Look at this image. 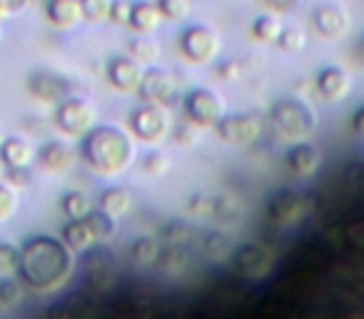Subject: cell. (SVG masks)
Instances as JSON below:
<instances>
[{"instance_id": "obj_27", "label": "cell", "mask_w": 364, "mask_h": 319, "mask_svg": "<svg viewBox=\"0 0 364 319\" xmlns=\"http://www.w3.org/2000/svg\"><path fill=\"white\" fill-rule=\"evenodd\" d=\"M157 267L162 269L165 274H177L188 267V249L182 247H167L165 252L160 254L157 259Z\"/></svg>"}, {"instance_id": "obj_22", "label": "cell", "mask_w": 364, "mask_h": 319, "mask_svg": "<svg viewBox=\"0 0 364 319\" xmlns=\"http://www.w3.org/2000/svg\"><path fill=\"white\" fill-rule=\"evenodd\" d=\"M132 207V195L130 190L125 188H107L105 193L100 195V212H105L107 217L117 220V217H125Z\"/></svg>"}, {"instance_id": "obj_7", "label": "cell", "mask_w": 364, "mask_h": 319, "mask_svg": "<svg viewBox=\"0 0 364 319\" xmlns=\"http://www.w3.org/2000/svg\"><path fill=\"white\" fill-rule=\"evenodd\" d=\"M137 92H140L142 102H147V105L167 107L180 97V82H177L175 72L165 70V67H150Z\"/></svg>"}, {"instance_id": "obj_40", "label": "cell", "mask_w": 364, "mask_h": 319, "mask_svg": "<svg viewBox=\"0 0 364 319\" xmlns=\"http://www.w3.org/2000/svg\"><path fill=\"white\" fill-rule=\"evenodd\" d=\"M277 43L284 50H299V48L304 45V33L299 31V28H284Z\"/></svg>"}, {"instance_id": "obj_42", "label": "cell", "mask_w": 364, "mask_h": 319, "mask_svg": "<svg viewBox=\"0 0 364 319\" xmlns=\"http://www.w3.org/2000/svg\"><path fill=\"white\" fill-rule=\"evenodd\" d=\"M132 6H135V3H127V0H115V3H112L110 21H112V23H130V18H132Z\"/></svg>"}, {"instance_id": "obj_15", "label": "cell", "mask_w": 364, "mask_h": 319, "mask_svg": "<svg viewBox=\"0 0 364 319\" xmlns=\"http://www.w3.org/2000/svg\"><path fill=\"white\" fill-rule=\"evenodd\" d=\"M0 160L6 163L8 170H26L36 160V147L23 137H8L0 150Z\"/></svg>"}, {"instance_id": "obj_13", "label": "cell", "mask_w": 364, "mask_h": 319, "mask_svg": "<svg viewBox=\"0 0 364 319\" xmlns=\"http://www.w3.org/2000/svg\"><path fill=\"white\" fill-rule=\"evenodd\" d=\"M68 82L55 72L41 70L31 77V92L43 102H65L68 100Z\"/></svg>"}, {"instance_id": "obj_31", "label": "cell", "mask_w": 364, "mask_h": 319, "mask_svg": "<svg viewBox=\"0 0 364 319\" xmlns=\"http://www.w3.org/2000/svg\"><path fill=\"white\" fill-rule=\"evenodd\" d=\"M170 168H172L170 155H167V152H162V150L150 152V155L142 160V170H145L150 178H162V175L170 173Z\"/></svg>"}, {"instance_id": "obj_14", "label": "cell", "mask_w": 364, "mask_h": 319, "mask_svg": "<svg viewBox=\"0 0 364 319\" xmlns=\"http://www.w3.org/2000/svg\"><path fill=\"white\" fill-rule=\"evenodd\" d=\"M322 165V155L314 145L309 142H297L292 150L287 152V168L292 170L297 178H312Z\"/></svg>"}, {"instance_id": "obj_35", "label": "cell", "mask_w": 364, "mask_h": 319, "mask_svg": "<svg viewBox=\"0 0 364 319\" xmlns=\"http://www.w3.org/2000/svg\"><path fill=\"white\" fill-rule=\"evenodd\" d=\"M203 249H205V254H208V257L223 259V257H228V254H230V242H228V237H225V234L210 232V234H205V239H203Z\"/></svg>"}, {"instance_id": "obj_43", "label": "cell", "mask_w": 364, "mask_h": 319, "mask_svg": "<svg viewBox=\"0 0 364 319\" xmlns=\"http://www.w3.org/2000/svg\"><path fill=\"white\" fill-rule=\"evenodd\" d=\"M6 180H8V185H11V188H26V185H31V168H26V170H8Z\"/></svg>"}, {"instance_id": "obj_34", "label": "cell", "mask_w": 364, "mask_h": 319, "mask_svg": "<svg viewBox=\"0 0 364 319\" xmlns=\"http://www.w3.org/2000/svg\"><path fill=\"white\" fill-rule=\"evenodd\" d=\"M21 272V249L8 242H0V274Z\"/></svg>"}, {"instance_id": "obj_48", "label": "cell", "mask_w": 364, "mask_h": 319, "mask_svg": "<svg viewBox=\"0 0 364 319\" xmlns=\"http://www.w3.org/2000/svg\"><path fill=\"white\" fill-rule=\"evenodd\" d=\"M6 140H8V137L3 135V130H0V150H3V145H6Z\"/></svg>"}, {"instance_id": "obj_11", "label": "cell", "mask_w": 364, "mask_h": 319, "mask_svg": "<svg viewBox=\"0 0 364 319\" xmlns=\"http://www.w3.org/2000/svg\"><path fill=\"white\" fill-rule=\"evenodd\" d=\"M235 272L245 279H259L272 269V254L262 244H245L235 252Z\"/></svg>"}, {"instance_id": "obj_37", "label": "cell", "mask_w": 364, "mask_h": 319, "mask_svg": "<svg viewBox=\"0 0 364 319\" xmlns=\"http://www.w3.org/2000/svg\"><path fill=\"white\" fill-rule=\"evenodd\" d=\"M18 210V195L11 185L0 183V222H6L16 215Z\"/></svg>"}, {"instance_id": "obj_19", "label": "cell", "mask_w": 364, "mask_h": 319, "mask_svg": "<svg viewBox=\"0 0 364 319\" xmlns=\"http://www.w3.org/2000/svg\"><path fill=\"white\" fill-rule=\"evenodd\" d=\"M314 26L324 38H337L347 31V13L339 6H322L314 13Z\"/></svg>"}, {"instance_id": "obj_41", "label": "cell", "mask_w": 364, "mask_h": 319, "mask_svg": "<svg viewBox=\"0 0 364 319\" xmlns=\"http://www.w3.org/2000/svg\"><path fill=\"white\" fill-rule=\"evenodd\" d=\"M31 0H0V23L8 21V18L18 16L28 8Z\"/></svg>"}, {"instance_id": "obj_25", "label": "cell", "mask_w": 364, "mask_h": 319, "mask_svg": "<svg viewBox=\"0 0 364 319\" xmlns=\"http://www.w3.org/2000/svg\"><path fill=\"white\" fill-rule=\"evenodd\" d=\"M162 239H165L170 247H188L190 242H195L198 239V232H195L190 225L185 222H170L162 227Z\"/></svg>"}, {"instance_id": "obj_26", "label": "cell", "mask_w": 364, "mask_h": 319, "mask_svg": "<svg viewBox=\"0 0 364 319\" xmlns=\"http://www.w3.org/2000/svg\"><path fill=\"white\" fill-rule=\"evenodd\" d=\"M63 210L70 220H87L95 210H92V200L85 193H68L63 200Z\"/></svg>"}, {"instance_id": "obj_44", "label": "cell", "mask_w": 364, "mask_h": 319, "mask_svg": "<svg viewBox=\"0 0 364 319\" xmlns=\"http://www.w3.org/2000/svg\"><path fill=\"white\" fill-rule=\"evenodd\" d=\"M218 72L223 75V80H237V75H240V65L237 63H223V65L218 67Z\"/></svg>"}, {"instance_id": "obj_18", "label": "cell", "mask_w": 364, "mask_h": 319, "mask_svg": "<svg viewBox=\"0 0 364 319\" xmlns=\"http://www.w3.org/2000/svg\"><path fill=\"white\" fill-rule=\"evenodd\" d=\"M162 21H165V16H162V11H160L157 3H147V0H142V3H135V6H132L130 26L135 28L137 33L150 36V33H155L157 28L162 26Z\"/></svg>"}, {"instance_id": "obj_17", "label": "cell", "mask_w": 364, "mask_h": 319, "mask_svg": "<svg viewBox=\"0 0 364 319\" xmlns=\"http://www.w3.org/2000/svg\"><path fill=\"white\" fill-rule=\"evenodd\" d=\"M63 244H65L70 252H87L92 244H97L95 234H92L87 220H70V222L63 227Z\"/></svg>"}, {"instance_id": "obj_24", "label": "cell", "mask_w": 364, "mask_h": 319, "mask_svg": "<svg viewBox=\"0 0 364 319\" xmlns=\"http://www.w3.org/2000/svg\"><path fill=\"white\" fill-rule=\"evenodd\" d=\"M130 55L132 60H137L140 65H152L155 60H160L162 48L157 40L152 38H137V40L130 43Z\"/></svg>"}, {"instance_id": "obj_36", "label": "cell", "mask_w": 364, "mask_h": 319, "mask_svg": "<svg viewBox=\"0 0 364 319\" xmlns=\"http://www.w3.org/2000/svg\"><path fill=\"white\" fill-rule=\"evenodd\" d=\"M23 302V287L13 279L0 282V312L3 309H13L16 304Z\"/></svg>"}, {"instance_id": "obj_5", "label": "cell", "mask_w": 364, "mask_h": 319, "mask_svg": "<svg viewBox=\"0 0 364 319\" xmlns=\"http://www.w3.org/2000/svg\"><path fill=\"white\" fill-rule=\"evenodd\" d=\"M55 122L73 137H87L97 127V107L87 97H68L55 110Z\"/></svg>"}, {"instance_id": "obj_28", "label": "cell", "mask_w": 364, "mask_h": 319, "mask_svg": "<svg viewBox=\"0 0 364 319\" xmlns=\"http://www.w3.org/2000/svg\"><path fill=\"white\" fill-rule=\"evenodd\" d=\"M213 217L218 220V222H223V225L240 222V217H242V205H240L235 198H215Z\"/></svg>"}, {"instance_id": "obj_47", "label": "cell", "mask_w": 364, "mask_h": 319, "mask_svg": "<svg viewBox=\"0 0 364 319\" xmlns=\"http://www.w3.org/2000/svg\"><path fill=\"white\" fill-rule=\"evenodd\" d=\"M6 173H8L6 163H3V160H0V178H6Z\"/></svg>"}, {"instance_id": "obj_21", "label": "cell", "mask_w": 364, "mask_h": 319, "mask_svg": "<svg viewBox=\"0 0 364 319\" xmlns=\"http://www.w3.org/2000/svg\"><path fill=\"white\" fill-rule=\"evenodd\" d=\"M317 85H319V92H322L327 100H342L349 92V75L342 67H327V70L319 72Z\"/></svg>"}, {"instance_id": "obj_6", "label": "cell", "mask_w": 364, "mask_h": 319, "mask_svg": "<svg viewBox=\"0 0 364 319\" xmlns=\"http://www.w3.org/2000/svg\"><path fill=\"white\" fill-rule=\"evenodd\" d=\"M130 127H132V132H135L137 140L160 142V140H165L167 132H170V112H167V107L142 102L140 107L132 110Z\"/></svg>"}, {"instance_id": "obj_39", "label": "cell", "mask_w": 364, "mask_h": 319, "mask_svg": "<svg viewBox=\"0 0 364 319\" xmlns=\"http://www.w3.org/2000/svg\"><path fill=\"white\" fill-rule=\"evenodd\" d=\"M188 210H190L193 217H213L215 198H208V195H193V198H190Z\"/></svg>"}, {"instance_id": "obj_45", "label": "cell", "mask_w": 364, "mask_h": 319, "mask_svg": "<svg viewBox=\"0 0 364 319\" xmlns=\"http://www.w3.org/2000/svg\"><path fill=\"white\" fill-rule=\"evenodd\" d=\"M267 3L277 11H289V8L297 6V0H267Z\"/></svg>"}, {"instance_id": "obj_16", "label": "cell", "mask_w": 364, "mask_h": 319, "mask_svg": "<svg viewBox=\"0 0 364 319\" xmlns=\"http://www.w3.org/2000/svg\"><path fill=\"white\" fill-rule=\"evenodd\" d=\"M48 18L58 28H75L85 21L80 0H48Z\"/></svg>"}, {"instance_id": "obj_4", "label": "cell", "mask_w": 364, "mask_h": 319, "mask_svg": "<svg viewBox=\"0 0 364 319\" xmlns=\"http://www.w3.org/2000/svg\"><path fill=\"white\" fill-rule=\"evenodd\" d=\"M185 115L198 127H218L228 117V100L210 87H198L185 97Z\"/></svg>"}, {"instance_id": "obj_23", "label": "cell", "mask_w": 364, "mask_h": 319, "mask_svg": "<svg viewBox=\"0 0 364 319\" xmlns=\"http://www.w3.org/2000/svg\"><path fill=\"white\" fill-rule=\"evenodd\" d=\"M160 254H162L160 239H155V237H140L130 247V257L137 267H152V264H157Z\"/></svg>"}, {"instance_id": "obj_2", "label": "cell", "mask_w": 364, "mask_h": 319, "mask_svg": "<svg viewBox=\"0 0 364 319\" xmlns=\"http://www.w3.org/2000/svg\"><path fill=\"white\" fill-rule=\"evenodd\" d=\"M82 157L100 175H120L135 160V142L120 127L97 125L82 142Z\"/></svg>"}, {"instance_id": "obj_46", "label": "cell", "mask_w": 364, "mask_h": 319, "mask_svg": "<svg viewBox=\"0 0 364 319\" xmlns=\"http://www.w3.org/2000/svg\"><path fill=\"white\" fill-rule=\"evenodd\" d=\"M354 132L364 140V107L354 115Z\"/></svg>"}, {"instance_id": "obj_20", "label": "cell", "mask_w": 364, "mask_h": 319, "mask_svg": "<svg viewBox=\"0 0 364 319\" xmlns=\"http://www.w3.org/2000/svg\"><path fill=\"white\" fill-rule=\"evenodd\" d=\"M38 157H41L43 168L53 170V173H65V170L73 168V150L65 142H46L41 147V152H38Z\"/></svg>"}, {"instance_id": "obj_30", "label": "cell", "mask_w": 364, "mask_h": 319, "mask_svg": "<svg viewBox=\"0 0 364 319\" xmlns=\"http://www.w3.org/2000/svg\"><path fill=\"white\" fill-rule=\"evenodd\" d=\"M87 225H90L92 234H95L97 242H105V239H110L112 234H115L117 229V220L107 217L105 212H100V210H95V212L87 217Z\"/></svg>"}, {"instance_id": "obj_33", "label": "cell", "mask_w": 364, "mask_h": 319, "mask_svg": "<svg viewBox=\"0 0 364 319\" xmlns=\"http://www.w3.org/2000/svg\"><path fill=\"white\" fill-rule=\"evenodd\" d=\"M157 6L167 21H185L193 11V0H157Z\"/></svg>"}, {"instance_id": "obj_3", "label": "cell", "mask_w": 364, "mask_h": 319, "mask_svg": "<svg viewBox=\"0 0 364 319\" xmlns=\"http://www.w3.org/2000/svg\"><path fill=\"white\" fill-rule=\"evenodd\" d=\"M269 120L272 127L282 140H304L314 132L317 127V117L309 110L304 102L292 100V97H284L269 112Z\"/></svg>"}, {"instance_id": "obj_12", "label": "cell", "mask_w": 364, "mask_h": 319, "mask_svg": "<svg viewBox=\"0 0 364 319\" xmlns=\"http://www.w3.org/2000/svg\"><path fill=\"white\" fill-rule=\"evenodd\" d=\"M145 67L140 65L137 60L132 58H115L107 67V77L110 82L122 92H132V90H140L142 80H145Z\"/></svg>"}, {"instance_id": "obj_8", "label": "cell", "mask_w": 364, "mask_h": 319, "mask_svg": "<svg viewBox=\"0 0 364 319\" xmlns=\"http://www.w3.org/2000/svg\"><path fill=\"white\" fill-rule=\"evenodd\" d=\"M223 50V38L210 26H193L182 33V53L193 63H210Z\"/></svg>"}, {"instance_id": "obj_49", "label": "cell", "mask_w": 364, "mask_h": 319, "mask_svg": "<svg viewBox=\"0 0 364 319\" xmlns=\"http://www.w3.org/2000/svg\"><path fill=\"white\" fill-rule=\"evenodd\" d=\"M0 40H3V26H0Z\"/></svg>"}, {"instance_id": "obj_29", "label": "cell", "mask_w": 364, "mask_h": 319, "mask_svg": "<svg viewBox=\"0 0 364 319\" xmlns=\"http://www.w3.org/2000/svg\"><path fill=\"white\" fill-rule=\"evenodd\" d=\"M282 23L277 21L274 16H259L257 21H255L252 26V33L257 40H264V43H274L279 40V36H282Z\"/></svg>"}, {"instance_id": "obj_1", "label": "cell", "mask_w": 364, "mask_h": 319, "mask_svg": "<svg viewBox=\"0 0 364 319\" xmlns=\"http://www.w3.org/2000/svg\"><path fill=\"white\" fill-rule=\"evenodd\" d=\"M73 274L70 249L53 237H36L21 249V277L36 292H53Z\"/></svg>"}, {"instance_id": "obj_32", "label": "cell", "mask_w": 364, "mask_h": 319, "mask_svg": "<svg viewBox=\"0 0 364 319\" xmlns=\"http://www.w3.org/2000/svg\"><path fill=\"white\" fill-rule=\"evenodd\" d=\"M80 3H82V13H85V21L102 23V21H110L112 3L115 0H80Z\"/></svg>"}, {"instance_id": "obj_10", "label": "cell", "mask_w": 364, "mask_h": 319, "mask_svg": "<svg viewBox=\"0 0 364 319\" xmlns=\"http://www.w3.org/2000/svg\"><path fill=\"white\" fill-rule=\"evenodd\" d=\"M218 132L230 145H252L262 135V117L257 112H237L228 115L218 125Z\"/></svg>"}, {"instance_id": "obj_9", "label": "cell", "mask_w": 364, "mask_h": 319, "mask_svg": "<svg viewBox=\"0 0 364 319\" xmlns=\"http://www.w3.org/2000/svg\"><path fill=\"white\" fill-rule=\"evenodd\" d=\"M309 215V198L292 190H284V193L274 195L272 202L267 207V217L274 227L284 229V227H294L297 222H302Z\"/></svg>"}, {"instance_id": "obj_38", "label": "cell", "mask_w": 364, "mask_h": 319, "mask_svg": "<svg viewBox=\"0 0 364 319\" xmlns=\"http://www.w3.org/2000/svg\"><path fill=\"white\" fill-rule=\"evenodd\" d=\"M172 137H175L177 145L182 147H190L195 145V142H200V137H203V132H200V127L195 125V122H180V125L175 127V132H172Z\"/></svg>"}]
</instances>
